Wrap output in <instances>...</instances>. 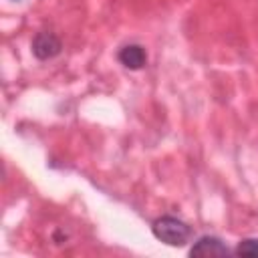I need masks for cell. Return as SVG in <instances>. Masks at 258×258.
<instances>
[{"mask_svg":"<svg viewBox=\"0 0 258 258\" xmlns=\"http://www.w3.org/2000/svg\"><path fill=\"white\" fill-rule=\"evenodd\" d=\"M151 230H153V236L157 240H161V242H165L169 246H185L191 240V236H194L191 228L183 220L173 218V216H161V218H157L153 222Z\"/></svg>","mask_w":258,"mask_h":258,"instance_id":"6da1fadb","label":"cell"},{"mask_svg":"<svg viewBox=\"0 0 258 258\" xmlns=\"http://www.w3.org/2000/svg\"><path fill=\"white\" fill-rule=\"evenodd\" d=\"M228 254H232V250L216 236H202L189 248V256H228Z\"/></svg>","mask_w":258,"mask_h":258,"instance_id":"3957f363","label":"cell"},{"mask_svg":"<svg viewBox=\"0 0 258 258\" xmlns=\"http://www.w3.org/2000/svg\"><path fill=\"white\" fill-rule=\"evenodd\" d=\"M62 50V42L54 32H38L32 38V54L40 60H48L54 58L56 54H60Z\"/></svg>","mask_w":258,"mask_h":258,"instance_id":"7a4b0ae2","label":"cell"},{"mask_svg":"<svg viewBox=\"0 0 258 258\" xmlns=\"http://www.w3.org/2000/svg\"><path fill=\"white\" fill-rule=\"evenodd\" d=\"M117 56H119V62L131 71H139L147 62V52L141 44H125Z\"/></svg>","mask_w":258,"mask_h":258,"instance_id":"277c9868","label":"cell"},{"mask_svg":"<svg viewBox=\"0 0 258 258\" xmlns=\"http://www.w3.org/2000/svg\"><path fill=\"white\" fill-rule=\"evenodd\" d=\"M234 252L240 254V256H258V240L256 238H246L236 246Z\"/></svg>","mask_w":258,"mask_h":258,"instance_id":"5b68a950","label":"cell"}]
</instances>
